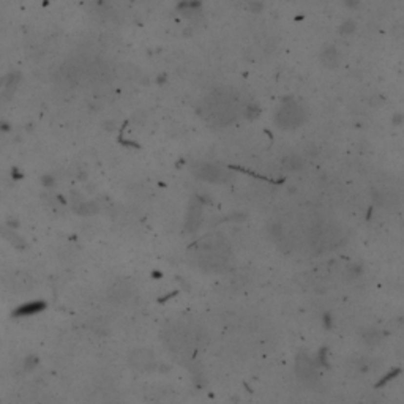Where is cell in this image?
<instances>
[{
  "label": "cell",
  "instance_id": "obj_9",
  "mask_svg": "<svg viewBox=\"0 0 404 404\" xmlns=\"http://www.w3.org/2000/svg\"><path fill=\"white\" fill-rule=\"evenodd\" d=\"M283 167L287 171H302L305 167V161L299 155H287L283 158Z\"/></svg>",
  "mask_w": 404,
  "mask_h": 404
},
{
  "label": "cell",
  "instance_id": "obj_7",
  "mask_svg": "<svg viewBox=\"0 0 404 404\" xmlns=\"http://www.w3.org/2000/svg\"><path fill=\"white\" fill-rule=\"evenodd\" d=\"M201 220H202V210H201V205L196 204V202H193L190 210H188V217H186V227L188 231H196L201 224Z\"/></svg>",
  "mask_w": 404,
  "mask_h": 404
},
{
  "label": "cell",
  "instance_id": "obj_3",
  "mask_svg": "<svg viewBox=\"0 0 404 404\" xmlns=\"http://www.w3.org/2000/svg\"><path fill=\"white\" fill-rule=\"evenodd\" d=\"M196 176L201 180L210 182V183H220V182H224L227 179V174L220 166H215L210 163L199 164L196 167Z\"/></svg>",
  "mask_w": 404,
  "mask_h": 404
},
{
  "label": "cell",
  "instance_id": "obj_1",
  "mask_svg": "<svg viewBox=\"0 0 404 404\" xmlns=\"http://www.w3.org/2000/svg\"><path fill=\"white\" fill-rule=\"evenodd\" d=\"M305 120H306V107L297 100L284 101L277 112V117H275V122L283 130L299 128Z\"/></svg>",
  "mask_w": 404,
  "mask_h": 404
},
{
  "label": "cell",
  "instance_id": "obj_2",
  "mask_svg": "<svg viewBox=\"0 0 404 404\" xmlns=\"http://www.w3.org/2000/svg\"><path fill=\"white\" fill-rule=\"evenodd\" d=\"M234 104L235 100L232 95H229L226 92H220L208 101V111H210V116L217 119L220 123H226L235 114Z\"/></svg>",
  "mask_w": 404,
  "mask_h": 404
},
{
  "label": "cell",
  "instance_id": "obj_6",
  "mask_svg": "<svg viewBox=\"0 0 404 404\" xmlns=\"http://www.w3.org/2000/svg\"><path fill=\"white\" fill-rule=\"evenodd\" d=\"M297 374L302 381H306V382H311V381H316V369H314V365L313 362L308 359L306 355H300L297 359Z\"/></svg>",
  "mask_w": 404,
  "mask_h": 404
},
{
  "label": "cell",
  "instance_id": "obj_11",
  "mask_svg": "<svg viewBox=\"0 0 404 404\" xmlns=\"http://www.w3.org/2000/svg\"><path fill=\"white\" fill-rule=\"evenodd\" d=\"M354 29H355L354 22H352V21H347V22H344V24H343V29H341V30H343V32H347V33H349V32H351V30H354Z\"/></svg>",
  "mask_w": 404,
  "mask_h": 404
},
{
  "label": "cell",
  "instance_id": "obj_10",
  "mask_svg": "<svg viewBox=\"0 0 404 404\" xmlns=\"http://www.w3.org/2000/svg\"><path fill=\"white\" fill-rule=\"evenodd\" d=\"M363 340H365L368 344H376L379 340H381V333L378 332V330H369V332H366L365 335H363Z\"/></svg>",
  "mask_w": 404,
  "mask_h": 404
},
{
  "label": "cell",
  "instance_id": "obj_4",
  "mask_svg": "<svg viewBox=\"0 0 404 404\" xmlns=\"http://www.w3.org/2000/svg\"><path fill=\"white\" fill-rule=\"evenodd\" d=\"M130 365L139 371H149L155 366V357L149 349H136L130 354Z\"/></svg>",
  "mask_w": 404,
  "mask_h": 404
},
{
  "label": "cell",
  "instance_id": "obj_5",
  "mask_svg": "<svg viewBox=\"0 0 404 404\" xmlns=\"http://www.w3.org/2000/svg\"><path fill=\"white\" fill-rule=\"evenodd\" d=\"M6 281H8V286L11 289H15L16 292H27L33 287V284H35V283H33V278L25 272H13L10 277L6 278Z\"/></svg>",
  "mask_w": 404,
  "mask_h": 404
},
{
  "label": "cell",
  "instance_id": "obj_8",
  "mask_svg": "<svg viewBox=\"0 0 404 404\" xmlns=\"http://www.w3.org/2000/svg\"><path fill=\"white\" fill-rule=\"evenodd\" d=\"M321 62L324 66H328V68H335L340 62V56L336 48H327L322 51L321 54Z\"/></svg>",
  "mask_w": 404,
  "mask_h": 404
}]
</instances>
